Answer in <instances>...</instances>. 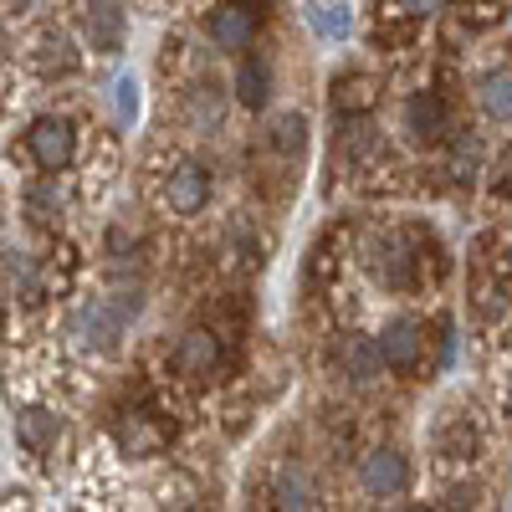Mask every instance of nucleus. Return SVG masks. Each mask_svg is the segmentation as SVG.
Here are the masks:
<instances>
[{"label": "nucleus", "mask_w": 512, "mask_h": 512, "mask_svg": "<svg viewBox=\"0 0 512 512\" xmlns=\"http://www.w3.org/2000/svg\"><path fill=\"white\" fill-rule=\"evenodd\" d=\"M123 328H128V313H123V303H118L113 292L77 303L72 318H67V338H72L82 354H118Z\"/></svg>", "instance_id": "f257e3e1"}, {"label": "nucleus", "mask_w": 512, "mask_h": 512, "mask_svg": "<svg viewBox=\"0 0 512 512\" xmlns=\"http://www.w3.org/2000/svg\"><path fill=\"white\" fill-rule=\"evenodd\" d=\"M262 21H267V11H256V0H210V6L200 11V26L210 36V47L226 52V57L251 52Z\"/></svg>", "instance_id": "f03ea898"}, {"label": "nucleus", "mask_w": 512, "mask_h": 512, "mask_svg": "<svg viewBox=\"0 0 512 512\" xmlns=\"http://www.w3.org/2000/svg\"><path fill=\"white\" fill-rule=\"evenodd\" d=\"M374 344H379V354H384V369L400 374V379H415V374L425 369V354H431V333H425L420 318L395 313L390 323L374 333Z\"/></svg>", "instance_id": "7ed1b4c3"}, {"label": "nucleus", "mask_w": 512, "mask_h": 512, "mask_svg": "<svg viewBox=\"0 0 512 512\" xmlns=\"http://www.w3.org/2000/svg\"><path fill=\"white\" fill-rule=\"evenodd\" d=\"M415 236L410 231H384L374 236L369 246V272L379 287H390V292H415L420 287V256H415Z\"/></svg>", "instance_id": "20e7f679"}, {"label": "nucleus", "mask_w": 512, "mask_h": 512, "mask_svg": "<svg viewBox=\"0 0 512 512\" xmlns=\"http://www.w3.org/2000/svg\"><path fill=\"white\" fill-rule=\"evenodd\" d=\"M410 482H415V466H410V456H405L400 446H374V451H364V461H359V487H364V497L390 502V497H405Z\"/></svg>", "instance_id": "39448f33"}, {"label": "nucleus", "mask_w": 512, "mask_h": 512, "mask_svg": "<svg viewBox=\"0 0 512 512\" xmlns=\"http://www.w3.org/2000/svg\"><path fill=\"white\" fill-rule=\"evenodd\" d=\"M216 200V185H210V175L200 164H175L164 169V185H159V205L169 210L175 221H195L205 216V205Z\"/></svg>", "instance_id": "423d86ee"}, {"label": "nucleus", "mask_w": 512, "mask_h": 512, "mask_svg": "<svg viewBox=\"0 0 512 512\" xmlns=\"http://www.w3.org/2000/svg\"><path fill=\"white\" fill-rule=\"evenodd\" d=\"M26 149H31V159H36L41 175H62V169L77 159V128H72L67 118L47 113V118H36V123L26 128Z\"/></svg>", "instance_id": "0eeeda50"}, {"label": "nucleus", "mask_w": 512, "mask_h": 512, "mask_svg": "<svg viewBox=\"0 0 512 512\" xmlns=\"http://www.w3.org/2000/svg\"><path fill=\"white\" fill-rule=\"evenodd\" d=\"M169 364H175V374H185L195 384L216 379L226 369V338L216 328H190L180 344H175V359H169Z\"/></svg>", "instance_id": "6e6552de"}, {"label": "nucleus", "mask_w": 512, "mask_h": 512, "mask_svg": "<svg viewBox=\"0 0 512 512\" xmlns=\"http://www.w3.org/2000/svg\"><path fill=\"white\" fill-rule=\"evenodd\" d=\"M405 134H410L415 144H425V149L441 144V139L451 134V103H446L441 93H431V88L410 93V98H405Z\"/></svg>", "instance_id": "1a4fd4ad"}, {"label": "nucleus", "mask_w": 512, "mask_h": 512, "mask_svg": "<svg viewBox=\"0 0 512 512\" xmlns=\"http://www.w3.org/2000/svg\"><path fill=\"white\" fill-rule=\"evenodd\" d=\"M82 36L98 57H118L123 52V36H128V16L118 0H88L82 6Z\"/></svg>", "instance_id": "9d476101"}, {"label": "nucleus", "mask_w": 512, "mask_h": 512, "mask_svg": "<svg viewBox=\"0 0 512 512\" xmlns=\"http://www.w3.org/2000/svg\"><path fill=\"white\" fill-rule=\"evenodd\" d=\"M180 113H185V123L195 128V134H216L221 118H226V88L210 82V77H195L180 93Z\"/></svg>", "instance_id": "9b49d317"}, {"label": "nucleus", "mask_w": 512, "mask_h": 512, "mask_svg": "<svg viewBox=\"0 0 512 512\" xmlns=\"http://www.w3.org/2000/svg\"><path fill=\"white\" fill-rule=\"evenodd\" d=\"M57 436H62L57 410H47V405H21V410H16V446H21L26 456H52Z\"/></svg>", "instance_id": "f8f14e48"}, {"label": "nucleus", "mask_w": 512, "mask_h": 512, "mask_svg": "<svg viewBox=\"0 0 512 512\" xmlns=\"http://www.w3.org/2000/svg\"><path fill=\"white\" fill-rule=\"evenodd\" d=\"M333 364H338V374H344L349 384L369 390V384H379L384 354H379L374 338H344V344H338V354H333Z\"/></svg>", "instance_id": "ddd939ff"}, {"label": "nucleus", "mask_w": 512, "mask_h": 512, "mask_svg": "<svg viewBox=\"0 0 512 512\" xmlns=\"http://www.w3.org/2000/svg\"><path fill=\"white\" fill-rule=\"evenodd\" d=\"M236 98L251 113L272 103V57H262V52H246L241 57V67H236Z\"/></svg>", "instance_id": "4468645a"}, {"label": "nucleus", "mask_w": 512, "mask_h": 512, "mask_svg": "<svg viewBox=\"0 0 512 512\" xmlns=\"http://www.w3.org/2000/svg\"><path fill=\"white\" fill-rule=\"evenodd\" d=\"M374 103H379V82H374L369 72H344V77H333V113L364 118Z\"/></svg>", "instance_id": "2eb2a0df"}, {"label": "nucleus", "mask_w": 512, "mask_h": 512, "mask_svg": "<svg viewBox=\"0 0 512 512\" xmlns=\"http://www.w3.org/2000/svg\"><path fill=\"white\" fill-rule=\"evenodd\" d=\"M267 149H272L277 159L297 164V159H303V149H308V118L297 113V108L277 113V118L267 123Z\"/></svg>", "instance_id": "dca6fc26"}, {"label": "nucleus", "mask_w": 512, "mask_h": 512, "mask_svg": "<svg viewBox=\"0 0 512 512\" xmlns=\"http://www.w3.org/2000/svg\"><path fill=\"white\" fill-rule=\"evenodd\" d=\"M477 103L492 123H512V72L507 67H492L477 77Z\"/></svg>", "instance_id": "f3484780"}, {"label": "nucleus", "mask_w": 512, "mask_h": 512, "mask_svg": "<svg viewBox=\"0 0 512 512\" xmlns=\"http://www.w3.org/2000/svg\"><path fill=\"white\" fill-rule=\"evenodd\" d=\"M31 62H36V72H41V77H67V72L77 67V57H72V41H67L57 26L36 36V52H31Z\"/></svg>", "instance_id": "a211bd4d"}, {"label": "nucleus", "mask_w": 512, "mask_h": 512, "mask_svg": "<svg viewBox=\"0 0 512 512\" xmlns=\"http://www.w3.org/2000/svg\"><path fill=\"white\" fill-rule=\"evenodd\" d=\"M118 446L128 456H154L164 446V431L154 425V415H123L118 420Z\"/></svg>", "instance_id": "6ab92c4d"}, {"label": "nucleus", "mask_w": 512, "mask_h": 512, "mask_svg": "<svg viewBox=\"0 0 512 512\" xmlns=\"http://www.w3.org/2000/svg\"><path fill=\"white\" fill-rule=\"evenodd\" d=\"M272 502L277 507H318V487L303 466H282L277 482H272Z\"/></svg>", "instance_id": "aec40b11"}, {"label": "nucleus", "mask_w": 512, "mask_h": 512, "mask_svg": "<svg viewBox=\"0 0 512 512\" xmlns=\"http://www.w3.org/2000/svg\"><path fill=\"white\" fill-rule=\"evenodd\" d=\"M303 16H308L313 36H323V41H344V36H349V26H354L349 6H333V0H313V6H308Z\"/></svg>", "instance_id": "412c9836"}, {"label": "nucleus", "mask_w": 512, "mask_h": 512, "mask_svg": "<svg viewBox=\"0 0 512 512\" xmlns=\"http://www.w3.org/2000/svg\"><path fill=\"white\" fill-rule=\"evenodd\" d=\"M6 282L16 287V297H21L26 308L41 303V272L31 267V256H26V251H11V256H6Z\"/></svg>", "instance_id": "4be33fe9"}, {"label": "nucleus", "mask_w": 512, "mask_h": 512, "mask_svg": "<svg viewBox=\"0 0 512 512\" xmlns=\"http://www.w3.org/2000/svg\"><path fill=\"white\" fill-rule=\"evenodd\" d=\"M226 256H231V267H262V241H256V231L246 221H231Z\"/></svg>", "instance_id": "5701e85b"}, {"label": "nucleus", "mask_w": 512, "mask_h": 512, "mask_svg": "<svg viewBox=\"0 0 512 512\" xmlns=\"http://www.w3.org/2000/svg\"><path fill=\"white\" fill-rule=\"evenodd\" d=\"M21 210H26V221L47 226V221H57V210H62V195H57L52 185H31V190L21 195Z\"/></svg>", "instance_id": "b1692460"}, {"label": "nucleus", "mask_w": 512, "mask_h": 512, "mask_svg": "<svg viewBox=\"0 0 512 512\" xmlns=\"http://www.w3.org/2000/svg\"><path fill=\"white\" fill-rule=\"evenodd\" d=\"M108 103H113V118L128 128V123H134V113H139V82H134V77H118L113 93H108Z\"/></svg>", "instance_id": "393cba45"}, {"label": "nucleus", "mask_w": 512, "mask_h": 512, "mask_svg": "<svg viewBox=\"0 0 512 512\" xmlns=\"http://www.w3.org/2000/svg\"><path fill=\"white\" fill-rule=\"evenodd\" d=\"M395 6H400V16H415V21H425V16H436V11L446 6V0H395Z\"/></svg>", "instance_id": "a878e982"}]
</instances>
